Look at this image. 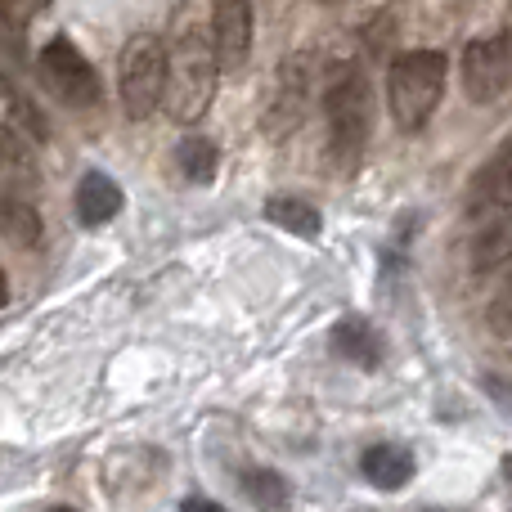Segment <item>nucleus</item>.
<instances>
[{
  "label": "nucleus",
  "instance_id": "412c9836",
  "mask_svg": "<svg viewBox=\"0 0 512 512\" xmlns=\"http://www.w3.org/2000/svg\"><path fill=\"white\" fill-rule=\"evenodd\" d=\"M504 472H508V477H512V459H508V463H504Z\"/></svg>",
  "mask_w": 512,
  "mask_h": 512
},
{
  "label": "nucleus",
  "instance_id": "2eb2a0df",
  "mask_svg": "<svg viewBox=\"0 0 512 512\" xmlns=\"http://www.w3.org/2000/svg\"><path fill=\"white\" fill-rule=\"evenodd\" d=\"M0 234L9 243H18V248H36L41 243V216H36V207L14 194H0Z\"/></svg>",
  "mask_w": 512,
  "mask_h": 512
},
{
  "label": "nucleus",
  "instance_id": "6ab92c4d",
  "mask_svg": "<svg viewBox=\"0 0 512 512\" xmlns=\"http://www.w3.org/2000/svg\"><path fill=\"white\" fill-rule=\"evenodd\" d=\"M180 512H225V508L216 504V499H203V495H194V499H185V504H180Z\"/></svg>",
  "mask_w": 512,
  "mask_h": 512
},
{
  "label": "nucleus",
  "instance_id": "ddd939ff",
  "mask_svg": "<svg viewBox=\"0 0 512 512\" xmlns=\"http://www.w3.org/2000/svg\"><path fill=\"white\" fill-rule=\"evenodd\" d=\"M364 477L373 481L378 490H405L409 481H414V454L405 450V445H373L369 454H364Z\"/></svg>",
  "mask_w": 512,
  "mask_h": 512
},
{
  "label": "nucleus",
  "instance_id": "f257e3e1",
  "mask_svg": "<svg viewBox=\"0 0 512 512\" xmlns=\"http://www.w3.org/2000/svg\"><path fill=\"white\" fill-rule=\"evenodd\" d=\"M216 81H221V59H216L212 36L185 32L167 50V95H162V104H167L171 122H203V113L216 99Z\"/></svg>",
  "mask_w": 512,
  "mask_h": 512
},
{
  "label": "nucleus",
  "instance_id": "9b49d317",
  "mask_svg": "<svg viewBox=\"0 0 512 512\" xmlns=\"http://www.w3.org/2000/svg\"><path fill=\"white\" fill-rule=\"evenodd\" d=\"M122 185H117L113 176H104V171H86L77 185V221L86 225V230H95V225H108L117 212H122Z\"/></svg>",
  "mask_w": 512,
  "mask_h": 512
},
{
  "label": "nucleus",
  "instance_id": "f3484780",
  "mask_svg": "<svg viewBox=\"0 0 512 512\" xmlns=\"http://www.w3.org/2000/svg\"><path fill=\"white\" fill-rule=\"evenodd\" d=\"M176 167L189 185H212L216 167H221V153H216V144L203 140V135H185L176 149Z\"/></svg>",
  "mask_w": 512,
  "mask_h": 512
},
{
  "label": "nucleus",
  "instance_id": "aec40b11",
  "mask_svg": "<svg viewBox=\"0 0 512 512\" xmlns=\"http://www.w3.org/2000/svg\"><path fill=\"white\" fill-rule=\"evenodd\" d=\"M9 301V283H5V270H0V306Z\"/></svg>",
  "mask_w": 512,
  "mask_h": 512
},
{
  "label": "nucleus",
  "instance_id": "20e7f679",
  "mask_svg": "<svg viewBox=\"0 0 512 512\" xmlns=\"http://www.w3.org/2000/svg\"><path fill=\"white\" fill-rule=\"evenodd\" d=\"M117 95L131 122H144L162 108L167 95V45L153 32H140L126 41L122 59H117Z\"/></svg>",
  "mask_w": 512,
  "mask_h": 512
},
{
  "label": "nucleus",
  "instance_id": "39448f33",
  "mask_svg": "<svg viewBox=\"0 0 512 512\" xmlns=\"http://www.w3.org/2000/svg\"><path fill=\"white\" fill-rule=\"evenodd\" d=\"M463 95L472 104H490L512 86V36H481L459 59Z\"/></svg>",
  "mask_w": 512,
  "mask_h": 512
},
{
  "label": "nucleus",
  "instance_id": "4468645a",
  "mask_svg": "<svg viewBox=\"0 0 512 512\" xmlns=\"http://www.w3.org/2000/svg\"><path fill=\"white\" fill-rule=\"evenodd\" d=\"M265 221L288 230V234H297V239H315V234L324 230L319 207L306 203V198H270V203H265Z\"/></svg>",
  "mask_w": 512,
  "mask_h": 512
},
{
  "label": "nucleus",
  "instance_id": "4be33fe9",
  "mask_svg": "<svg viewBox=\"0 0 512 512\" xmlns=\"http://www.w3.org/2000/svg\"><path fill=\"white\" fill-rule=\"evenodd\" d=\"M50 512H77V508H50Z\"/></svg>",
  "mask_w": 512,
  "mask_h": 512
},
{
  "label": "nucleus",
  "instance_id": "0eeeda50",
  "mask_svg": "<svg viewBox=\"0 0 512 512\" xmlns=\"http://www.w3.org/2000/svg\"><path fill=\"white\" fill-rule=\"evenodd\" d=\"M306 108H310V54H292L279 68V81H274V99L265 108V135L288 140L306 122Z\"/></svg>",
  "mask_w": 512,
  "mask_h": 512
},
{
  "label": "nucleus",
  "instance_id": "423d86ee",
  "mask_svg": "<svg viewBox=\"0 0 512 512\" xmlns=\"http://www.w3.org/2000/svg\"><path fill=\"white\" fill-rule=\"evenodd\" d=\"M41 77L54 95L68 108H90L99 104V77L90 68V59L68 41V36H54L41 50Z\"/></svg>",
  "mask_w": 512,
  "mask_h": 512
},
{
  "label": "nucleus",
  "instance_id": "a211bd4d",
  "mask_svg": "<svg viewBox=\"0 0 512 512\" xmlns=\"http://www.w3.org/2000/svg\"><path fill=\"white\" fill-rule=\"evenodd\" d=\"M0 167L5 171H32V149H27L23 131L18 126H0Z\"/></svg>",
  "mask_w": 512,
  "mask_h": 512
},
{
  "label": "nucleus",
  "instance_id": "7ed1b4c3",
  "mask_svg": "<svg viewBox=\"0 0 512 512\" xmlns=\"http://www.w3.org/2000/svg\"><path fill=\"white\" fill-rule=\"evenodd\" d=\"M324 117H328L333 153L342 162H351L369 144L373 131V81L364 77V68L346 63V68L333 72V81L324 90Z\"/></svg>",
  "mask_w": 512,
  "mask_h": 512
},
{
  "label": "nucleus",
  "instance_id": "dca6fc26",
  "mask_svg": "<svg viewBox=\"0 0 512 512\" xmlns=\"http://www.w3.org/2000/svg\"><path fill=\"white\" fill-rule=\"evenodd\" d=\"M239 481H243V495H248L261 512H283L292 504L288 477H283V472H274V468H248Z\"/></svg>",
  "mask_w": 512,
  "mask_h": 512
},
{
  "label": "nucleus",
  "instance_id": "6e6552de",
  "mask_svg": "<svg viewBox=\"0 0 512 512\" xmlns=\"http://www.w3.org/2000/svg\"><path fill=\"white\" fill-rule=\"evenodd\" d=\"M256 36V14L252 0H216L212 5V45L221 68H243L252 54Z\"/></svg>",
  "mask_w": 512,
  "mask_h": 512
},
{
  "label": "nucleus",
  "instance_id": "f03ea898",
  "mask_svg": "<svg viewBox=\"0 0 512 512\" xmlns=\"http://www.w3.org/2000/svg\"><path fill=\"white\" fill-rule=\"evenodd\" d=\"M450 59L441 50H405L387 68V108L400 131H423L427 117L441 108Z\"/></svg>",
  "mask_w": 512,
  "mask_h": 512
},
{
  "label": "nucleus",
  "instance_id": "9d476101",
  "mask_svg": "<svg viewBox=\"0 0 512 512\" xmlns=\"http://www.w3.org/2000/svg\"><path fill=\"white\" fill-rule=\"evenodd\" d=\"M495 207H512V144H504L468 185V212L472 216L495 212Z\"/></svg>",
  "mask_w": 512,
  "mask_h": 512
},
{
  "label": "nucleus",
  "instance_id": "f8f14e48",
  "mask_svg": "<svg viewBox=\"0 0 512 512\" xmlns=\"http://www.w3.org/2000/svg\"><path fill=\"white\" fill-rule=\"evenodd\" d=\"M333 346L342 360H351L355 369H378L382 364V333L364 315H346L333 328Z\"/></svg>",
  "mask_w": 512,
  "mask_h": 512
},
{
  "label": "nucleus",
  "instance_id": "1a4fd4ad",
  "mask_svg": "<svg viewBox=\"0 0 512 512\" xmlns=\"http://www.w3.org/2000/svg\"><path fill=\"white\" fill-rule=\"evenodd\" d=\"M477 230H472V265L481 274H495L512 261V207H495V212H477L472 216Z\"/></svg>",
  "mask_w": 512,
  "mask_h": 512
}]
</instances>
